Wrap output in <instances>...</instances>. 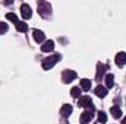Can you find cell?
<instances>
[{
  "mask_svg": "<svg viewBox=\"0 0 126 124\" xmlns=\"http://www.w3.org/2000/svg\"><path fill=\"white\" fill-rule=\"evenodd\" d=\"M60 60V54H53V56H48V57H46L43 63H41V66H43V69L44 70H50L56 63Z\"/></svg>",
  "mask_w": 126,
  "mask_h": 124,
  "instance_id": "6da1fadb",
  "label": "cell"
},
{
  "mask_svg": "<svg viewBox=\"0 0 126 124\" xmlns=\"http://www.w3.org/2000/svg\"><path fill=\"white\" fill-rule=\"evenodd\" d=\"M76 72L75 70H64L63 72V74H62V77H63V83H70L72 80H75L76 79Z\"/></svg>",
  "mask_w": 126,
  "mask_h": 124,
  "instance_id": "7a4b0ae2",
  "label": "cell"
},
{
  "mask_svg": "<svg viewBox=\"0 0 126 124\" xmlns=\"http://www.w3.org/2000/svg\"><path fill=\"white\" fill-rule=\"evenodd\" d=\"M79 107H84V108H88V110H94V105H93V101L90 96H81L79 98Z\"/></svg>",
  "mask_w": 126,
  "mask_h": 124,
  "instance_id": "3957f363",
  "label": "cell"
},
{
  "mask_svg": "<svg viewBox=\"0 0 126 124\" xmlns=\"http://www.w3.org/2000/svg\"><path fill=\"white\" fill-rule=\"evenodd\" d=\"M94 117V110H87L81 114V124H88Z\"/></svg>",
  "mask_w": 126,
  "mask_h": 124,
  "instance_id": "277c9868",
  "label": "cell"
},
{
  "mask_svg": "<svg viewBox=\"0 0 126 124\" xmlns=\"http://www.w3.org/2000/svg\"><path fill=\"white\" fill-rule=\"evenodd\" d=\"M46 12H51V6L46 1H40L38 3V13H41L43 16H47Z\"/></svg>",
  "mask_w": 126,
  "mask_h": 124,
  "instance_id": "5b68a950",
  "label": "cell"
},
{
  "mask_svg": "<svg viewBox=\"0 0 126 124\" xmlns=\"http://www.w3.org/2000/svg\"><path fill=\"white\" fill-rule=\"evenodd\" d=\"M21 15H22V18H24V19H30V18L32 16L31 7H30L27 3H24V4L21 6Z\"/></svg>",
  "mask_w": 126,
  "mask_h": 124,
  "instance_id": "8992f818",
  "label": "cell"
},
{
  "mask_svg": "<svg viewBox=\"0 0 126 124\" xmlns=\"http://www.w3.org/2000/svg\"><path fill=\"white\" fill-rule=\"evenodd\" d=\"M114 62H116V64L119 66V67H122V66H125L126 64V53H117L116 54V59H114Z\"/></svg>",
  "mask_w": 126,
  "mask_h": 124,
  "instance_id": "52a82bcc",
  "label": "cell"
},
{
  "mask_svg": "<svg viewBox=\"0 0 126 124\" xmlns=\"http://www.w3.org/2000/svg\"><path fill=\"white\" fill-rule=\"evenodd\" d=\"M53 48H54V42H53L51 39H48V41H46V42L43 44L41 51H43V53H51V51H53Z\"/></svg>",
  "mask_w": 126,
  "mask_h": 124,
  "instance_id": "ba28073f",
  "label": "cell"
},
{
  "mask_svg": "<svg viewBox=\"0 0 126 124\" xmlns=\"http://www.w3.org/2000/svg\"><path fill=\"white\" fill-rule=\"evenodd\" d=\"M32 35H34V39H35L37 42H43V41H44V38H46L44 32L40 31V29H34V31H32Z\"/></svg>",
  "mask_w": 126,
  "mask_h": 124,
  "instance_id": "9c48e42d",
  "label": "cell"
},
{
  "mask_svg": "<svg viewBox=\"0 0 126 124\" xmlns=\"http://www.w3.org/2000/svg\"><path fill=\"white\" fill-rule=\"evenodd\" d=\"M104 80H106V88H107V89L114 86V76H113L111 73H107L106 77H104Z\"/></svg>",
  "mask_w": 126,
  "mask_h": 124,
  "instance_id": "30bf717a",
  "label": "cell"
},
{
  "mask_svg": "<svg viewBox=\"0 0 126 124\" xmlns=\"http://www.w3.org/2000/svg\"><path fill=\"white\" fill-rule=\"evenodd\" d=\"M72 105H69V104H64L62 108H60V112H62V115L63 117H69L70 114H72Z\"/></svg>",
  "mask_w": 126,
  "mask_h": 124,
  "instance_id": "8fae6325",
  "label": "cell"
},
{
  "mask_svg": "<svg viewBox=\"0 0 126 124\" xmlns=\"http://www.w3.org/2000/svg\"><path fill=\"white\" fill-rule=\"evenodd\" d=\"M95 95L98 96V98H104L106 95H107V88H104V86H101V85H98L97 88H95Z\"/></svg>",
  "mask_w": 126,
  "mask_h": 124,
  "instance_id": "7c38bea8",
  "label": "cell"
},
{
  "mask_svg": "<svg viewBox=\"0 0 126 124\" xmlns=\"http://www.w3.org/2000/svg\"><path fill=\"white\" fill-rule=\"evenodd\" d=\"M106 70H107V66L98 64V66H97V76H95V77H97V79L100 80V79L103 77V74H104V72H106Z\"/></svg>",
  "mask_w": 126,
  "mask_h": 124,
  "instance_id": "4fadbf2b",
  "label": "cell"
},
{
  "mask_svg": "<svg viewBox=\"0 0 126 124\" xmlns=\"http://www.w3.org/2000/svg\"><path fill=\"white\" fill-rule=\"evenodd\" d=\"M81 89L85 91V92H88V91L91 89V80H88V79H82V80H81Z\"/></svg>",
  "mask_w": 126,
  "mask_h": 124,
  "instance_id": "5bb4252c",
  "label": "cell"
},
{
  "mask_svg": "<svg viewBox=\"0 0 126 124\" xmlns=\"http://www.w3.org/2000/svg\"><path fill=\"white\" fill-rule=\"evenodd\" d=\"M110 112H111V115L116 117V118H120V117H122V110H120L117 105L111 107V108H110Z\"/></svg>",
  "mask_w": 126,
  "mask_h": 124,
  "instance_id": "9a60e30c",
  "label": "cell"
},
{
  "mask_svg": "<svg viewBox=\"0 0 126 124\" xmlns=\"http://www.w3.org/2000/svg\"><path fill=\"white\" fill-rule=\"evenodd\" d=\"M15 26H16V29H18L19 32L28 31V24H25V22H21V21H18V22L15 24Z\"/></svg>",
  "mask_w": 126,
  "mask_h": 124,
  "instance_id": "2e32d148",
  "label": "cell"
},
{
  "mask_svg": "<svg viewBox=\"0 0 126 124\" xmlns=\"http://www.w3.org/2000/svg\"><path fill=\"white\" fill-rule=\"evenodd\" d=\"M97 118H98V123H101V124L107 123V115H106V112H103V111H98Z\"/></svg>",
  "mask_w": 126,
  "mask_h": 124,
  "instance_id": "e0dca14e",
  "label": "cell"
},
{
  "mask_svg": "<svg viewBox=\"0 0 126 124\" xmlns=\"http://www.w3.org/2000/svg\"><path fill=\"white\" fill-rule=\"evenodd\" d=\"M70 95H72V98H79L81 96V88H78V86L72 88L70 89Z\"/></svg>",
  "mask_w": 126,
  "mask_h": 124,
  "instance_id": "ac0fdd59",
  "label": "cell"
},
{
  "mask_svg": "<svg viewBox=\"0 0 126 124\" xmlns=\"http://www.w3.org/2000/svg\"><path fill=\"white\" fill-rule=\"evenodd\" d=\"M6 18H7L9 21H12L13 24H16V22H18V16H16L15 13H7V15H6Z\"/></svg>",
  "mask_w": 126,
  "mask_h": 124,
  "instance_id": "d6986e66",
  "label": "cell"
},
{
  "mask_svg": "<svg viewBox=\"0 0 126 124\" xmlns=\"http://www.w3.org/2000/svg\"><path fill=\"white\" fill-rule=\"evenodd\" d=\"M6 31H7V25L4 22H0V34H4Z\"/></svg>",
  "mask_w": 126,
  "mask_h": 124,
  "instance_id": "ffe728a7",
  "label": "cell"
},
{
  "mask_svg": "<svg viewBox=\"0 0 126 124\" xmlns=\"http://www.w3.org/2000/svg\"><path fill=\"white\" fill-rule=\"evenodd\" d=\"M122 124H126V117L123 118V120H122Z\"/></svg>",
  "mask_w": 126,
  "mask_h": 124,
  "instance_id": "44dd1931",
  "label": "cell"
}]
</instances>
